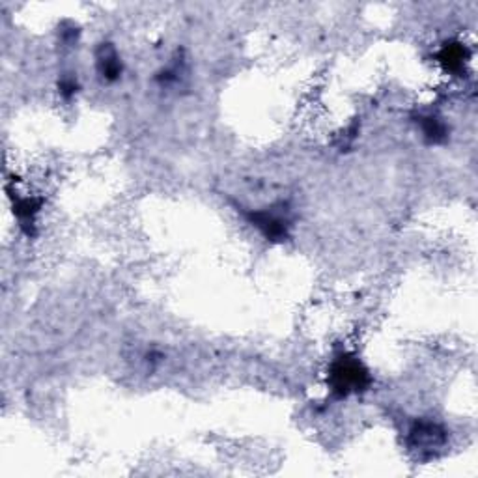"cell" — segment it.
Returning <instances> with one entry per match:
<instances>
[{
    "label": "cell",
    "mask_w": 478,
    "mask_h": 478,
    "mask_svg": "<svg viewBox=\"0 0 478 478\" xmlns=\"http://www.w3.org/2000/svg\"><path fill=\"white\" fill-rule=\"evenodd\" d=\"M329 382L333 391L340 394H350L366 387L368 383V372L359 363L357 359L340 357L334 361L329 372Z\"/></svg>",
    "instance_id": "cell-1"
},
{
    "label": "cell",
    "mask_w": 478,
    "mask_h": 478,
    "mask_svg": "<svg viewBox=\"0 0 478 478\" xmlns=\"http://www.w3.org/2000/svg\"><path fill=\"white\" fill-rule=\"evenodd\" d=\"M250 219L267 237H271V239L286 237V223H282L279 217L269 215V213H255V215H250Z\"/></svg>",
    "instance_id": "cell-2"
},
{
    "label": "cell",
    "mask_w": 478,
    "mask_h": 478,
    "mask_svg": "<svg viewBox=\"0 0 478 478\" xmlns=\"http://www.w3.org/2000/svg\"><path fill=\"white\" fill-rule=\"evenodd\" d=\"M466 49L461 47L460 43H450L443 49L439 55V62L447 67L448 71H460L463 64H466Z\"/></svg>",
    "instance_id": "cell-3"
},
{
    "label": "cell",
    "mask_w": 478,
    "mask_h": 478,
    "mask_svg": "<svg viewBox=\"0 0 478 478\" xmlns=\"http://www.w3.org/2000/svg\"><path fill=\"white\" fill-rule=\"evenodd\" d=\"M99 67H101V73L109 79H114V77L120 75V60H118V56L114 55L112 49H107L105 55L99 58Z\"/></svg>",
    "instance_id": "cell-4"
}]
</instances>
